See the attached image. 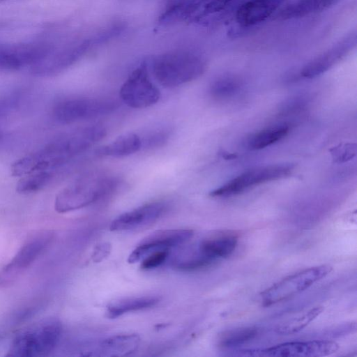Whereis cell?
Here are the masks:
<instances>
[{"label": "cell", "mask_w": 357, "mask_h": 357, "mask_svg": "<svg viewBox=\"0 0 357 357\" xmlns=\"http://www.w3.org/2000/svg\"><path fill=\"white\" fill-rule=\"evenodd\" d=\"M62 324L56 318H46L21 330L13 338L6 354L14 357H38L50 354L58 344Z\"/></svg>", "instance_id": "1"}, {"label": "cell", "mask_w": 357, "mask_h": 357, "mask_svg": "<svg viewBox=\"0 0 357 357\" xmlns=\"http://www.w3.org/2000/svg\"><path fill=\"white\" fill-rule=\"evenodd\" d=\"M117 184L115 178L105 174L84 176L57 194L55 210L63 213L88 206L112 192Z\"/></svg>", "instance_id": "2"}, {"label": "cell", "mask_w": 357, "mask_h": 357, "mask_svg": "<svg viewBox=\"0 0 357 357\" xmlns=\"http://www.w3.org/2000/svg\"><path fill=\"white\" fill-rule=\"evenodd\" d=\"M206 69L204 61L186 52H174L159 56L153 63L155 79L163 86L175 87L200 77Z\"/></svg>", "instance_id": "3"}, {"label": "cell", "mask_w": 357, "mask_h": 357, "mask_svg": "<svg viewBox=\"0 0 357 357\" xmlns=\"http://www.w3.org/2000/svg\"><path fill=\"white\" fill-rule=\"evenodd\" d=\"M119 107V102L108 98L81 97L56 102L52 115L61 123H73L107 115Z\"/></svg>", "instance_id": "4"}, {"label": "cell", "mask_w": 357, "mask_h": 357, "mask_svg": "<svg viewBox=\"0 0 357 357\" xmlns=\"http://www.w3.org/2000/svg\"><path fill=\"white\" fill-rule=\"evenodd\" d=\"M293 167L289 165H268L246 170L219 188L209 195L225 198L241 194L259 185L282 179L291 175Z\"/></svg>", "instance_id": "5"}, {"label": "cell", "mask_w": 357, "mask_h": 357, "mask_svg": "<svg viewBox=\"0 0 357 357\" xmlns=\"http://www.w3.org/2000/svg\"><path fill=\"white\" fill-rule=\"evenodd\" d=\"M332 271L329 265H321L304 269L290 275L261 293L264 306H270L285 301L305 291Z\"/></svg>", "instance_id": "6"}, {"label": "cell", "mask_w": 357, "mask_h": 357, "mask_svg": "<svg viewBox=\"0 0 357 357\" xmlns=\"http://www.w3.org/2000/svg\"><path fill=\"white\" fill-rule=\"evenodd\" d=\"M52 49V45L46 41L0 43V71H15L28 66L31 68Z\"/></svg>", "instance_id": "7"}, {"label": "cell", "mask_w": 357, "mask_h": 357, "mask_svg": "<svg viewBox=\"0 0 357 357\" xmlns=\"http://www.w3.org/2000/svg\"><path fill=\"white\" fill-rule=\"evenodd\" d=\"M119 96L135 109L149 107L159 100L160 91L150 79L145 63L132 71L120 89Z\"/></svg>", "instance_id": "8"}, {"label": "cell", "mask_w": 357, "mask_h": 357, "mask_svg": "<svg viewBox=\"0 0 357 357\" xmlns=\"http://www.w3.org/2000/svg\"><path fill=\"white\" fill-rule=\"evenodd\" d=\"M338 344L329 340L289 342L271 347L240 351L239 355L248 356L319 357L335 353Z\"/></svg>", "instance_id": "9"}, {"label": "cell", "mask_w": 357, "mask_h": 357, "mask_svg": "<svg viewBox=\"0 0 357 357\" xmlns=\"http://www.w3.org/2000/svg\"><path fill=\"white\" fill-rule=\"evenodd\" d=\"M356 44V31L352 30L307 62L301 70V75L312 79L322 75L349 55L355 49Z\"/></svg>", "instance_id": "10"}, {"label": "cell", "mask_w": 357, "mask_h": 357, "mask_svg": "<svg viewBox=\"0 0 357 357\" xmlns=\"http://www.w3.org/2000/svg\"><path fill=\"white\" fill-rule=\"evenodd\" d=\"M193 236V231L188 229H174L157 231L143 239L130 254L128 261L134 264L147 254L181 244Z\"/></svg>", "instance_id": "11"}, {"label": "cell", "mask_w": 357, "mask_h": 357, "mask_svg": "<svg viewBox=\"0 0 357 357\" xmlns=\"http://www.w3.org/2000/svg\"><path fill=\"white\" fill-rule=\"evenodd\" d=\"M166 204L155 201L143 204L116 218L109 226L110 231H130L154 222L164 213Z\"/></svg>", "instance_id": "12"}, {"label": "cell", "mask_w": 357, "mask_h": 357, "mask_svg": "<svg viewBox=\"0 0 357 357\" xmlns=\"http://www.w3.org/2000/svg\"><path fill=\"white\" fill-rule=\"evenodd\" d=\"M52 239L50 231H40L29 238L5 266L6 271H15L30 266L45 250Z\"/></svg>", "instance_id": "13"}, {"label": "cell", "mask_w": 357, "mask_h": 357, "mask_svg": "<svg viewBox=\"0 0 357 357\" xmlns=\"http://www.w3.org/2000/svg\"><path fill=\"white\" fill-rule=\"evenodd\" d=\"M282 0H248L236 10V22L243 27L257 25L270 16L280 7Z\"/></svg>", "instance_id": "14"}, {"label": "cell", "mask_w": 357, "mask_h": 357, "mask_svg": "<svg viewBox=\"0 0 357 357\" xmlns=\"http://www.w3.org/2000/svg\"><path fill=\"white\" fill-rule=\"evenodd\" d=\"M238 237L231 231H224L203 239L199 253L214 261L231 255L235 250Z\"/></svg>", "instance_id": "15"}, {"label": "cell", "mask_w": 357, "mask_h": 357, "mask_svg": "<svg viewBox=\"0 0 357 357\" xmlns=\"http://www.w3.org/2000/svg\"><path fill=\"white\" fill-rule=\"evenodd\" d=\"M341 0H292L280 13L284 20L301 18L325 11Z\"/></svg>", "instance_id": "16"}, {"label": "cell", "mask_w": 357, "mask_h": 357, "mask_svg": "<svg viewBox=\"0 0 357 357\" xmlns=\"http://www.w3.org/2000/svg\"><path fill=\"white\" fill-rule=\"evenodd\" d=\"M139 342L137 334L116 335L102 340L98 347V352L106 356H126L137 349Z\"/></svg>", "instance_id": "17"}, {"label": "cell", "mask_w": 357, "mask_h": 357, "mask_svg": "<svg viewBox=\"0 0 357 357\" xmlns=\"http://www.w3.org/2000/svg\"><path fill=\"white\" fill-rule=\"evenodd\" d=\"M142 148V139L135 133L119 137L112 142L100 146L96 153L103 157H124L133 154Z\"/></svg>", "instance_id": "18"}, {"label": "cell", "mask_w": 357, "mask_h": 357, "mask_svg": "<svg viewBox=\"0 0 357 357\" xmlns=\"http://www.w3.org/2000/svg\"><path fill=\"white\" fill-rule=\"evenodd\" d=\"M159 301L160 298L154 296L120 299L107 305L106 314L107 317L114 319L128 312L142 310L155 306Z\"/></svg>", "instance_id": "19"}, {"label": "cell", "mask_w": 357, "mask_h": 357, "mask_svg": "<svg viewBox=\"0 0 357 357\" xmlns=\"http://www.w3.org/2000/svg\"><path fill=\"white\" fill-rule=\"evenodd\" d=\"M289 132V126L286 124L269 127L252 135L248 140V146L251 150L266 148L285 137Z\"/></svg>", "instance_id": "20"}, {"label": "cell", "mask_w": 357, "mask_h": 357, "mask_svg": "<svg viewBox=\"0 0 357 357\" xmlns=\"http://www.w3.org/2000/svg\"><path fill=\"white\" fill-rule=\"evenodd\" d=\"M259 334L255 327H242L225 331L219 335L218 345L222 349L234 348L255 339Z\"/></svg>", "instance_id": "21"}, {"label": "cell", "mask_w": 357, "mask_h": 357, "mask_svg": "<svg viewBox=\"0 0 357 357\" xmlns=\"http://www.w3.org/2000/svg\"><path fill=\"white\" fill-rule=\"evenodd\" d=\"M321 306L314 307L302 314L293 317L281 324L275 329L280 335H291L298 333L315 319L323 311Z\"/></svg>", "instance_id": "22"}, {"label": "cell", "mask_w": 357, "mask_h": 357, "mask_svg": "<svg viewBox=\"0 0 357 357\" xmlns=\"http://www.w3.org/2000/svg\"><path fill=\"white\" fill-rule=\"evenodd\" d=\"M241 82L234 76L226 75L215 80L210 87L211 97L218 100H225L235 96L240 91Z\"/></svg>", "instance_id": "23"}, {"label": "cell", "mask_w": 357, "mask_h": 357, "mask_svg": "<svg viewBox=\"0 0 357 357\" xmlns=\"http://www.w3.org/2000/svg\"><path fill=\"white\" fill-rule=\"evenodd\" d=\"M52 174L50 171H42L23 176L17 184V191L27 194L36 192L45 188Z\"/></svg>", "instance_id": "24"}, {"label": "cell", "mask_w": 357, "mask_h": 357, "mask_svg": "<svg viewBox=\"0 0 357 357\" xmlns=\"http://www.w3.org/2000/svg\"><path fill=\"white\" fill-rule=\"evenodd\" d=\"M234 0H200L194 5L192 10L201 17L211 15L225 10Z\"/></svg>", "instance_id": "25"}, {"label": "cell", "mask_w": 357, "mask_h": 357, "mask_svg": "<svg viewBox=\"0 0 357 357\" xmlns=\"http://www.w3.org/2000/svg\"><path fill=\"white\" fill-rule=\"evenodd\" d=\"M215 261L200 255L187 260L178 261L174 267L180 271L190 272L201 270L211 266Z\"/></svg>", "instance_id": "26"}, {"label": "cell", "mask_w": 357, "mask_h": 357, "mask_svg": "<svg viewBox=\"0 0 357 357\" xmlns=\"http://www.w3.org/2000/svg\"><path fill=\"white\" fill-rule=\"evenodd\" d=\"M169 133L168 130L159 129L153 130L142 139V147L146 149H155L163 146L168 140Z\"/></svg>", "instance_id": "27"}, {"label": "cell", "mask_w": 357, "mask_h": 357, "mask_svg": "<svg viewBox=\"0 0 357 357\" xmlns=\"http://www.w3.org/2000/svg\"><path fill=\"white\" fill-rule=\"evenodd\" d=\"M168 255V248L153 251L142 261L141 268L144 270L156 268L165 261Z\"/></svg>", "instance_id": "28"}, {"label": "cell", "mask_w": 357, "mask_h": 357, "mask_svg": "<svg viewBox=\"0 0 357 357\" xmlns=\"http://www.w3.org/2000/svg\"><path fill=\"white\" fill-rule=\"evenodd\" d=\"M356 153V148L351 144H344L335 149L333 152L335 160L346 161L351 158Z\"/></svg>", "instance_id": "29"}, {"label": "cell", "mask_w": 357, "mask_h": 357, "mask_svg": "<svg viewBox=\"0 0 357 357\" xmlns=\"http://www.w3.org/2000/svg\"><path fill=\"white\" fill-rule=\"evenodd\" d=\"M111 251V245L108 243H102L96 246L92 254V260L100 262L106 258Z\"/></svg>", "instance_id": "30"}, {"label": "cell", "mask_w": 357, "mask_h": 357, "mask_svg": "<svg viewBox=\"0 0 357 357\" xmlns=\"http://www.w3.org/2000/svg\"><path fill=\"white\" fill-rule=\"evenodd\" d=\"M8 98L0 100V114L3 112L10 105L13 104L14 100H13V98Z\"/></svg>", "instance_id": "31"}, {"label": "cell", "mask_w": 357, "mask_h": 357, "mask_svg": "<svg viewBox=\"0 0 357 357\" xmlns=\"http://www.w3.org/2000/svg\"><path fill=\"white\" fill-rule=\"evenodd\" d=\"M5 1H7V0H0V3L3 2Z\"/></svg>", "instance_id": "32"}]
</instances>
